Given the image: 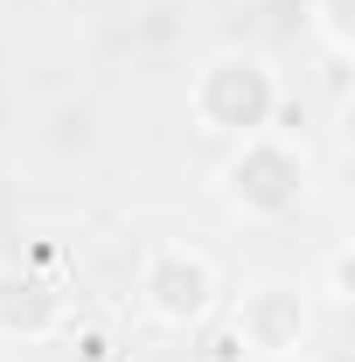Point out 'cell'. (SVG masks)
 <instances>
[{
    "label": "cell",
    "mask_w": 355,
    "mask_h": 362,
    "mask_svg": "<svg viewBox=\"0 0 355 362\" xmlns=\"http://www.w3.org/2000/svg\"><path fill=\"white\" fill-rule=\"evenodd\" d=\"M313 28H320V42L334 56H349L355 49V0H313Z\"/></svg>",
    "instance_id": "6"
},
{
    "label": "cell",
    "mask_w": 355,
    "mask_h": 362,
    "mask_svg": "<svg viewBox=\"0 0 355 362\" xmlns=\"http://www.w3.org/2000/svg\"><path fill=\"white\" fill-rule=\"evenodd\" d=\"M70 314V293L42 265H0V334L7 341H49Z\"/></svg>",
    "instance_id": "5"
},
{
    "label": "cell",
    "mask_w": 355,
    "mask_h": 362,
    "mask_svg": "<svg viewBox=\"0 0 355 362\" xmlns=\"http://www.w3.org/2000/svg\"><path fill=\"white\" fill-rule=\"evenodd\" d=\"M188 112L195 126L216 139H251V133H272L279 119V77L258 49H216L195 84H188Z\"/></svg>",
    "instance_id": "1"
},
{
    "label": "cell",
    "mask_w": 355,
    "mask_h": 362,
    "mask_svg": "<svg viewBox=\"0 0 355 362\" xmlns=\"http://www.w3.org/2000/svg\"><path fill=\"white\" fill-rule=\"evenodd\" d=\"M307 327H313L307 293H293V286H251L237 300V320H230V334L258 356H300Z\"/></svg>",
    "instance_id": "4"
},
{
    "label": "cell",
    "mask_w": 355,
    "mask_h": 362,
    "mask_svg": "<svg viewBox=\"0 0 355 362\" xmlns=\"http://www.w3.org/2000/svg\"><path fill=\"white\" fill-rule=\"evenodd\" d=\"M216 195L230 216L244 223H286L307 202V146L279 133H251L230 146V160L216 168Z\"/></svg>",
    "instance_id": "2"
},
{
    "label": "cell",
    "mask_w": 355,
    "mask_h": 362,
    "mask_svg": "<svg viewBox=\"0 0 355 362\" xmlns=\"http://www.w3.org/2000/svg\"><path fill=\"white\" fill-rule=\"evenodd\" d=\"M320 293H327V307H349V300H355V251H349V244L327 251V265H320Z\"/></svg>",
    "instance_id": "7"
},
{
    "label": "cell",
    "mask_w": 355,
    "mask_h": 362,
    "mask_svg": "<svg viewBox=\"0 0 355 362\" xmlns=\"http://www.w3.org/2000/svg\"><path fill=\"white\" fill-rule=\"evenodd\" d=\"M139 307L161 327H202L216 307V265L188 244H153L139 258Z\"/></svg>",
    "instance_id": "3"
}]
</instances>
